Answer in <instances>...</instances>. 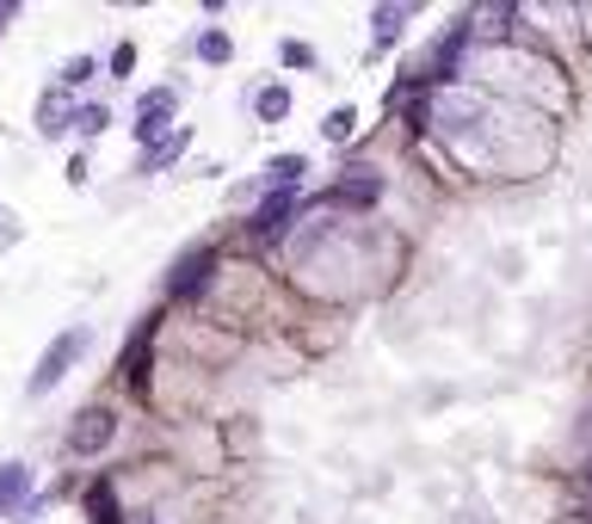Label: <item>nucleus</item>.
<instances>
[{
	"label": "nucleus",
	"instance_id": "f03ea898",
	"mask_svg": "<svg viewBox=\"0 0 592 524\" xmlns=\"http://www.w3.org/2000/svg\"><path fill=\"white\" fill-rule=\"evenodd\" d=\"M111 438H118V414L111 407H80L75 426H68V457H99Z\"/></svg>",
	"mask_w": 592,
	"mask_h": 524
},
{
	"label": "nucleus",
	"instance_id": "423d86ee",
	"mask_svg": "<svg viewBox=\"0 0 592 524\" xmlns=\"http://www.w3.org/2000/svg\"><path fill=\"white\" fill-rule=\"evenodd\" d=\"M68 123H75V99H68V87H50L44 99H37V130H44V137H63Z\"/></svg>",
	"mask_w": 592,
	"mask_h": 524
},
{
	"label": "nucleus",
	"instance_id": "20e7f679",
	"mask_svg": "<svg viewBox=\"0 0 592 524\" xmlns=\"http://www.w3.org/2000/svg\"><path fill=\"white\" fill-rule=\"evenodd\" d=\"M173 106H179V92H173V87H155V92H149V99L136 106V137H142V149L167 137V118H173Z\"/></svg>",
	"mask_w": 592,
	"mask_h": 524
},
{
	"label": "nucleus",
	"instance_id": "f3484780",
	"mask_svg": "<svg viewBox=\"0 0 592 524\" xmlns=\"http://www.w3.org/2000/svg\"><path fill=\"white\" fill-rule=\"evenodd\" d=\"M75 80H94V62H87V56H75V62L63 68V87H75Z\"/></svg>",
	"mask_w": 592,
	"mask_h": 524
},
{
	"label": "nucleus",
	"instance_id": "39448f33",
	"mask_svg": "<svg viewBox=\"0 0 592 524\" xmlns=\"http://www.w3.org/2000/svg\"><path fill=\"white\" fill-rule=\"evenodd\" d=\"M210 247H191V253H179V265H173V277H167V291L173 296H191V291H204V277H210Z\"/></svg>",
	"mask_w": 592,
	"mask_h": 524
},
{
	"label": "nucleus",
	"instance_id": "9b49d317",
	"mask_svg": "<svg viewBox=\"0 0 592 524\" xmlns=\"http://www.w3.org/2000/svg\"><path fill=\"white\" fill-rule=\"evenodd\" d=\"M229 56H234L229 31H198V62H210V68H222Z\"/></svg>",
	"mask_w": 592,
	"mask_h": 524
},
{
	"label": "nucleus",
	"instance_id": "f8f14e48",
	"mask_svg": "<svg viewBox=\"0 0 592 524\" xmlns=\"http://www.w3.org/2000/svg\"><path fill=\"white\" fill-rule=\"evenodd\" d=\"M376 192H383V179L376 173H352V179H340V204H376Z\"/></svg>",
	"mask_w": 592,
	"mask_h": 524
},
{
	"label": "nucleus",
	"instance_id": "dca6fc26",
	"mask_svg": "<svg viewBox=\"0 0 592 524\" xmlns=\"http://www.w3.org/2000/svg\"><path fill=\"white\" fill-rule=\"evenodd\" d=\"M278 56L290 62V68H309V62H315V50H309V44H296V37H284V44H278Z\"/></svg>",
	"mask_w": 592,
	"mask_h": 524
},
{
	"label": "nucleus",
	"instance_id": "6e6552de",
	"mask_svg": "<svg viewBox=\"0 0 592 524\" xmlns=\"http://www.w3.org/2000/svg\"><path fill=\"white\" fill-rule=\"evenodd\" d=\"M25 481H32L25 462H0V512H13L19 500H25Z\"/></svg>",
	"mask_w": 592,
	"mask_h": 524
},
{
	"label": "nucleus",
	"instance_id": "7ed1b4c3",
	"mask_svg": "<svg viewBox=\"0 0 592 524\" xmlns=\"http://www.w3.org/2000/svg\"><path fill=\"white\" fill-rule=\"evenodd\" d=\"M290 216H296V185H278V192L260 204V216H253V241H284Z\"/></svg>",
	"mask_w": 592,
	"mask_h": 524
},
{
	"label": "nucleus",
	"instance_id": "aec40b11",
	"mask_svg": "<svg viewBox=\"0 0 592 524\" xmlns=\"http://www.w3.org/2000/svg\"><path fill=\"white\" fill-rule=\"evenodd\" d=\"M586 481H592V462H586Z\"/></svg>",
	"mask_w": 592,
	"mask_h": 524
},
{
	"label": "nucleus",
	"instance_id": "4468645a",
	"mask_svg": "<svg viewBox=\"0 0 592 524\" xmlns=\"http://www.w3.org/2000/svg\"><path fill=\"white\" fill-rule=\"evenodd\" d=\"M106 123H111V118H106V106H80V111H75V130H80V137H99Z\"/></svg>",
	"mask_w": 592,
	"mask_h": 524
},
{
	"label": "nucleus",
	"instance_id": "1a4fd4ad",
	"mask_svg": "<svg viewBox=\"0 0 592 524\" xmlns=\"http://www.w3.org/2000/svg\"><path fill=\"white\" fill-rule=\"evenodd\" d=\"M186 142H191V130H179V123H173L167 137H161L155 149L142 154V167H167V161H179V154H186Z\"/></svg>",
	"mask_w": 592,
	"mask_h": 524
},
{
	"label": "nucleus",
	"instance_id": "6ab92c4d",
	"mask_svg": "<svg viewBox=\"0 0 592 524\" xmlns=\"http://www.w3.org/2000/svg\"><path fill=\"white\" fill-rule=\"evenodd\" d=\"M13 241H19V216L0 210V247H13Z\"/></svg>",
	"mask_w": 592,
	"mask_h": 524
},
{
	"label": "nucleus",
	"instance_id": "0eeeda50",
	"mask_svg": "<svg viewBox=\"0 0 592 524\" xmlns=\"http://www.w3.org/2000/svg\"><path fill=\"white\" fill-rule=\"evenodd\" d=\"M253 111H260L265 123H278V118H290V87H278V80H265V87L253 92Z\"/></svg>",
	"mask_w": 592,
	"mask_h": 524
},
{
	"label": "nucleus",
	"instance_id": "f257e3e1",
	"mask_svg": "<svg viewBox=\"0 0 592 524\" xmlns=\"http://www.w3.org/2000/svg\"><path fill=\"white\" fill-rule=\"evenodd\" d=\"M80 352H87V327H68V334H56V339H50V352L37 358V370H32V383H25V389H32V395H50V389H56L68 370H75Z\"/></svg>",
	"mask_w": 592,
	"mask_h": 524
},
{
	"label": "nucleus",
	"instance_id": "ddd939ff",
	"mask_svg": "<svg viewBox=\"0 0 592 524\" xmlns=\"http://www.w3.org/2000/svg\"><path fill=\"white\" fill-rule=\"evenodd\" d=\"M303 173H309V161H303V154H278V161L265 167V179H278V185H303Z\"/></svg>",
	"mask_w": 592,
	"mask_h": 524
},
{
	"label": "nucleus",
	"instance_id": "2eb2a0df",
	"mask_svg": "<svg viewBox=\"0 0 592 524\" xmlns=\"http://www.w3.org/2000/svg\"><path fill=\"white\" fill-rule=\"evenodd\" d=\"M352 123H359V118H352V106H346V111H328L321 137H328V142H346V137H352Z\"/></svg>",
	"mask_w": 592,
	"mask_h": 524
},
{
	"label": "nucleus",
	"instance_id": "a211bd4d",
	"mask_svg": "<svg viewBox=\"0 0 592 524\" xmlns=\"http://www.w3.org/2000/svg\"><path fill=\"white\" fill-rule=\"evenodd\" d=\"M130 68H136V50L118 44V56H111V75H130Z\"/></svg>",
	"mask_w": 592,
	"mask_h": 524
},
{
	"label": "nucleus",
	"instance_id": "9d476101",
	"mask_svg": "<svg viewBox=\"0 0 592 524\" xmlns=\"http://www.w3.org/2000/svg\"><path fill=\"white\" fill-rule=\"evenodd\" d=\"M371 25H376V44L390 50L395 37H402V25H407V7H376V13H371Z\"/></svg>",
	"mask_w": 592,
	"mask_h": 524
}]
</instances>
